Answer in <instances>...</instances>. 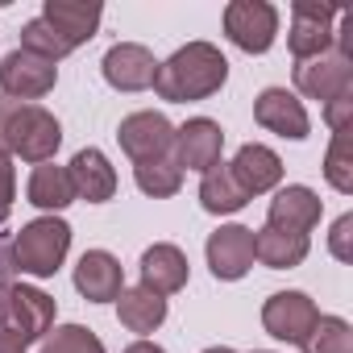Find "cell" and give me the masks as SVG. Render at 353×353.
I'll return each instance as SVG.
<instances>
[{"label": "cell", "mask_w": 353, "mask_h": 353, "mask_svg": "<svg viewBox=\"0 0 353 353\" xmlns=\"http://www.w3.org/2000/svg\"><path fill=\"white\" fill-rule=\"evenodd\" d=\"M303 353H353V328L341 316H316L312 332L303 336Z\"/></svg>", "instance_id": "cell-26"}, {"label": "cell", "mask_w": 353, "mask_h": 353, "mask_svg": "<svg viewBox=\"0 0 353 353\" xmlns=\"http://www.w3.org/2000/svg\"><path fill=\"white\" fill-rule=\"evenodd\" d=\"M221 145H225V133L216 121L208 117H196L188 121L183 129H174V162L188 166V170H208L221 162Z\"/></svg>", "instance_id": "cell-12"}, {"label": "cell", "mask_w": 353, "mask_h": 353, "mask_svg": "<svg viewBox=\"0 0 353 353\" xmlns=\"http://www.w3.org/2000/svg\"><path fill=\"white\" fill-rule=\"evenodd\" d=\"M117 316L129 332H154L166 320V299L154 295L150 287H125L117 295Z\"/></svg>", "instance_id": "cell-22"}, {"label": "cell", "mask_w": 353, "mask_h": 353, "mask_svg": "<svg viewBox=\"0 0 353 353\" xmlns=\"http://www.w3.org/2000/svg\"><path fill=\"white\" fill-rule=\"evenodd\" d=\"M295 21H291V54L303 63V59H316L324 50H332V21L341 17L336 5H324V0H295Z\"/></svg>", "instance_id": "cell-5"}, {"label": "cell", "mask_w": 353, "mask_h": 353, "mask_svg": "<svg viewBox=\"0 0 353 353\" xmlns=\"http://www.w3.org/2000/svg\"><path fill=\"white\" fill-rule=\"evenodd\" d=\"M38 353H104V345H100V336H96L92 328H83V324H63V328H54V332L42 341Z\"/></svg>", "instance_id": "cell-28"}, {"label": "cell", "mask_w": 353, "mask_h": 353, "mask_svg": "<svg viewBox=\"0 0 353 353\" xmlns=\"http://www.w3.org/2000/svg\"><path fill=\"white\" fill-rule=\"evenodd\" d=\"M59 141H63V129L42 104H21V100L0 96V154L46 162L54 158Z\"/></svg>", "instance_id": "cell-2"}, {"label": "cell", "mask_w": 353, "mask_h": 353, "mask_svg": "<svg viewBox=\"0 0 353 353\" xmlns=\"http://www.w3.org/2000/svg\"><path fill=\"white\" fill-rule=\"evenodd\" d=\"M349 233H353V216H341V221L332 225V233H328V250H332L341 262L353 258V250H349Z\"/></svg>", "instance_id": "cell-30"}, {"label": "cell", "mask_w": 353, "mask_h": 353, "mask_svg": "<svg viewBox=\"0 0 353 353\" xmlns=\"http://www.w3.org/2000/svg\"><path fill=\"white\" fill-rule=\"evenodd\" d=\"M229 174H233V183H237L245 196H262V192L279 188V179H283V158H279L274 150L250 141V145H241L237 158L229 162Z\"/></svg>", "instance_id": "cell-15"}, {"label": "cell", "mask_w": 353, "mask_h": 353, "mask_svg": "<svg viewBox=\"0 0 353 353\" xmlns=\"http://www.w3.org/2000/svg\"><path fill=\"white\" fill-rule=\"evenodd\" d=\"M141 287H150L154 295H174V291H183L188 287V258L183 250H174V245H150L141 254Z\"/></svg>", "instance_id": "cell-19"}, {"label": "cell", "mask_w": 353, "mask_h": 353, "mask_svg": "<svg viewBox=\"0 0 353 353\" xmlns=\"http://www.w3.org/2000/svg\"><path fill=\"white\" fill-rule=\"evenodd\" d=\"M324 174L336 192H353V158H349V129L332 133V145L324 154Z\"/></svg>", "instance_id": "cell-29"}, {"label": "cell", "mask_w": 353, "mask_h": 353, "mask_svg": "<svg viewBox=\"0 0 353 353\" xmlns=\"http://www.w3.org/2000/svg\"><path fill=\"white\" fill-rule=\"evenodd\" d=\"M254 117H258L262 129H270V133H279V137H291V141H303L307 129H312L303 104H299L287 88H266V92L254 100Z\"/></svg>", "instance_id": "cell-13"}, {"label": "cell", "mask_w": 353, "mask_h": 353, "mask_svg": "<svg viewBox=\"0 0 353 353\" xmlns=\"http://www.w3.org/2000/svg\"><path fill=\"white\" fill-rule=\"evenodd\" d=\"M137 188L154 200H166L183 188V166L170 158H154V162H137Z\"/></svg>", "instance_id": "cell-25"}, {"label": "cell", "mask_w": 353, "mask_h": 353, "mask_svg": "<svg viewBox=\"0 0 353 353\" xmlns=\"http://www.w3.org/2000/svg\"><path fill=\"white\" fill-rule=\"evenodd\" d=\"M349 112H353V92H345V96H336V100H328V125H332V133H345L349 129Z\"/></svg>", "instance_id": "cell-31"}, {"label": "cell", "mask_w": 353, "mask_h": 353, "mask_svg": "<svg viewBox=\"0 0 353 353\" xmlns=\"http://www.w3.org/2000/svg\"><path fill=\"white\" fill-rule=\"evenodd\" d=\"M54 79H59V67L30 54V50H13V54H5V63H0V92L9 100H21V104L42 100L54 88Z\"/></svg>", "instance_id": "cell-6"}, {"label": "cell", "mask_w": 353, "mask_h": 353, "mask_svg": "<svg viewBox=\"0 0 353 353\" xmlns=\"http://www.w3.org/2000/svg\"><path fill=\"white\" fill-rule=\"evenodd\" d=\"M0 353H26V341L13 332H0Z\"/></svg>", "instance_id": "cell-33"}, {"label": "cell", "mask_w": 353, "mask_h": 353, "mask_svg": "<svg viewBox=\"0 0 353 353\" xmlns=\"http://www.w3.org/2000/svg\"><path fill=\"white\" fill-rule=\"evenodd\" d=\"M121 150L133 162H154V158H170L174 154V129L162 112H133L121 121L117 129Z\"/></svg>", "instance_id": "cell-7"}, {"label": "cell", "mask_w": 353, "mask_h": 353, "mask_svg": "<svg viewBox=\"0 0 353 353\" xmlns=\"http://www.w3.org/2000/svg\"><path fill=\"white\" fill-rule=\"evenodd\" d=\"M71 183H75V196H83L88 204H104L112 200L117 192V170L108 166V158L100 150H79L71 158Z\"/></svg>", "instance_id": "cell-20"}, {"label": "cell", "mask_w": 353, "mask_h": 353, "mask_svg": "<svg viewBox=\"0 0 353 353\" xmlns=\"http://www.w3.org/2000/svg\"><path fill=\"white\" fill-rule=\"evenodd\" d=\"M71 200H75V183H71L67 166H54V162L34 166V174H30V204L46 208V212H59Z\"/></svg>", "instance_id": "cell-23"}, {"label": "cell", "mask_w": 353, "mask_h": 353, "mask_svg": "<svg viewBox=\"0 0 353 353\" xmlns=\"http://www.w3.org/2000/svg\"><path fill=\"white\" fill-rule=\"evenodd\" d=\"M67 250H71V229H67L59 216H38V221H30V225L21 229V237H17V245H13L21 274H34V279H50V274L63 266Z\"/></svg>", "instance_id": "cell-3"}, {"label": "cell", "mask_w": 353, "mask_h": 353, "mask_svg": "<svg viewBox=\"0 0 353 353\" xmlns=\"http://www.w3.org/2000/svg\"><path fill=\"white\" fill-rule=\"evenodd\" d=\"M125 353H166V349H158L154 341H137V345H129Z\"/></svg>", "instance_id": "cell-34"}, {"label": "cell", "mask_w": 353, "mask_h": 353, "mask_svg": "<svg viewBox=\"0 0 353 353\" xmlns=\"http://www.w3.org/2000/svg\"><path fill=\"white\" fill-rule=\"evenodd\" d=\"M295 88L303 92V96H312V100H336V96H345V92H353V67H349V59L345 54H336V50H324V54H316V59H303L299 67H295Z\"/></svg>", "instance_id": "cell-9"}, {"label": "cell", "mask_w": 353, "mask_h": 353, "mask_svg": "<svg viewBox=\"0 0 353 353\" xmlns=\"http://www.w3.org/2000/svg\"><path fill=\"white\" fill-rule=\"evenodd\" d=\"M204 353H233V349H225V345H212V349H204Z\"/></svg>", "instance_id": "cell-35"}, {"label": "cell", "mask_w": 353, "mask_h": 353, "mask_svg": "<svg viewBox=\"0 0 353 353\" xmlns=\"http://www.w3.org/2000/svg\"><path fill=\"white\" fill-rule=\"evenodd\" d=\"M316 303L303 295V291H279L266 299L262 307V328L274 336V341H287V345H303V336L312 332L316 324Z\"/></svg>", "instance_id": "cell-8"}, {"label": "cell", "mask_w": 353, "mask_h": 353, "mask_svg": "<svg viewBox=\"0 0 353 353\" xmlns=\"http://www.w3.org/2000/svg\"><path fill=\"white\" fill-rule=\"evenodd\" d=\"M42 21H50L59 30V38L75 50L83 46L96 26H100V5L96 0H46V9H42Z\"/></svg>", "instance_id": "cell-18"}, {"label": "cell", "mask_w": 353, "mask_h": 353, "mask_svg": "<svg viewBox=\"0 0 353 353\" xmlns=\"http://www.w3.org/2000/svg\"><path fill=\"white\" fill-rule=\"evenodd\" d=\"M208 266L225 283L241 279L254 266V229H245V225H221L208 237Z\"/></svg>", "instance_id": "cell-10"}, {"label": "cell", "mask_w": 353, "mask_h": 353, "mask_svg": "<svg viewBox=\"0 0 353 353\" xmlns=\"http://www.w3.org/2000/svg\"><path fill=\"white\" fill-rule=\"evenodd\" d=\"M13 158L9 154H0V221L9 216V204H13Z\"/></svg>", "instance_id": "cell-32"}, {"label": "cell", "mask_w": 353, "mask_h": 353, "mask_svg": "<svg viewBox=\"0 0 353 353\" xmlns=\"http://www.w3.org/2000/svg\"><path fill=\"white\" fill-rule=\"evenodd\" d=\"M154 75H158V63L137 42H117L104 54V79L117 92H145V88H154Z\"/></svg>", "instance_id": "cell-11"}, {"label": "cell", "mask_w": 353, "mask_h": 353, "mask_svg": "<svg viewBox=\"0 0 353 353\" xmlns=\"http://www.w3.org/2000/svg\"><path fill=\"white\" fill-rule=\"evenodd\" d=\"M320 212H324V204H320V196L312 192V188H283L274 200H270V212H266V225L270 229H283V233H299V237H307L316 225H320Z\"/></svg>", "instance_id": "cell-14"}, {"label": "cell", "mask_w": 353, "mask_h": 353, "mask_svg": "<svg viewBox=\"0 0 353 353\" xmlns=\"http://www.w3.org/2000/svg\"><path fill=\"white\" fill-rule=\"evenodd\" d=\"M75 287L83 299L92 303H112L121 291H125V274H121V262L108 254V250H88L75 266Z\"/></svg>", "instance_id": "cell-16"}, {"label": "cell", "mask_w": 353, "mask_h": 353, "mask_svg": "<svg viewBox=\"0 0 353 353\" xmlns=\"http://www.w3.org/2000/svg\"><path fill=\"white\" fill-rule=\"evenodd\" d=\"M54 324V299L38 287H13L9 291V332L21 336L26 345L50 332Z\"/></svg>", "instance_id": "cell-17"}, {"label": "cell", "mask_w": 353, "mask_h": 353, "mask_svg": "<svg viewBox=\"0 0 353 353\" xmlns=\"http://www.w3.org/2000/svg\"><path fill=\"white\" fill-rule=\"evenodd\" d=\"M229 79V63L216 46L208 42H188L183 50H174L166 63H158L154 88L162 100L188 104V100H208L212 92H221Z\"/></svg>", "instance_id": "cell-1"}, {"label": "cell", "mask_w": 353, "mask_h": 353, "mask_svg": "<svg viewBox=\"0 0 353 353\" xmlns=\"http://www.w3.org/2000/svg\"><path fill=\"white\" fill-rule=\"evenodd\" d=\"M254 258L270 270H291L307 258V237L299 233H283V229H258L254 233Z\"/></svg>", "instance_id": "cell-21"}, {"label": "cell", "mask_w": 353, "mask_h": 353, "mask_svg": "<svg viewBox=\"0 0 353 353\" xmlns=\"http://www.w3.org/2000/svg\"><path fill=\"white\" fill-rule=\"evenodd\" d=\"M200 204L216 216H229V212H241L250 204V196L233 183V174H229V162H216L204 170V183H200Z\"/></svg>", "instance_id": "cell-24"}, {"label": "cell", "mask_w": 353, "mask_h": 353, "mask_svg": "<svg viewBox=\"0 0 353 353\" xmlns=\"http://www.w3.org/2000/svg\"><path fill=\"white\" fill-rule=\"evenodd\" d=\"M21 50L38 54V59H46V63H59L63 54H71V46L59 38V30H54L50 21H42V17H34V21L21 30Z\"/></svg>", "instance_id": "cell-27"}, {"label": "cell", "mask_w": 353, "mask_h": 353, "mask_svg": "<svg viewBox=\"0 0 353 353\" xmlns=\"http://www.w3.org/2000/svg\"><path fill=\"white\" fill-rule=\"evenodd\" d=\"M225 34L245 54H266L279 38V13L266 0H233L225 9Z\"/></svg>", "instance_id": "cell-4"}]
</instances>
